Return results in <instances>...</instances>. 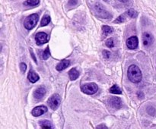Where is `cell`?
<instances>
[{
  "label": "cell",
  "instance_id": "obj_1",
  "mask_svg": "<svg viewBox=\"0 0 156 129\" xmlns=\"http://www.w3.org/2000/svg\"><path fill=\"white\" fill-rule=\"evenodd\" d=\"M128 78L133 83H140L142 80V71L138 66L133 65L129 67L127 71Z\"/></svg>",
  "mask_w": 156,
  "mask_h": 129
},
{
  "label": "cell",
  "instance_id": "obj_2",
  "mask_svg": "<svg viewBox=\"0 0 156 129\" xmlns=\"http://www.w3.org/2000/svg\"><path fill=\"white\" fill-rule=\"evenodd\" d=\"M38 20H39V15L37 14H32L29 15L25 20H24V25L27 30H31L37 25Z\"/></svg>",
  "mask_w": 156,
  "mask_h": 129
},
{
  "label": "cell",
  "instance_id": "obj_3",
  "mask_svg": "<svg viewBox=\"0 0 156 129\" xmlns=\"http://www.w3.org/2000/svg\"><path fill=\"white\" fill-rule=\"evenodd\" d=\"M98 87L95 83H88L81 87L82 92L88 95L94 94L98 91Z\"/></svg>",
  "mask_w": 156,
  "mask_h": 129
},
{
  "label": "cell",
  "instance_id": "obj_4",
  "mask_svg": "<svg viewBox=\"0 0 156 129\" xmlns=\"http://www.w3.org/2000/svg\"><path fill=\"white\" fill-rule=\"evenodd\" d=\"M49 106L53 110H56L59 107L61 103V97L59 94H53V96L48 99L47 101Z\"/></svg>",
  "mask_w": 156,
  "mask_h": 129
},
{
  "label": "cell",
  "instance_id": "obj_5",
  "mask_svg": "<svg viewBox=\"0 0 156 129\" xmlns=\"http://www.w3.org/2000/svg\"><path fill=\"white\" fill-rule=\"evenodd\" d=\"M35 39L37 45H43L48 42V35L44 32H39L35 36Z\"/></svg>",
  "mask_w": 156,
  "mask_h": 129
},
{
  "label": "cell",
  "instance_id": "obj_6",
  "mask_svg": "<svg viewBox=\"0 0 156 129\" xmlns=\"http://www.w3.org/2000/svg\"><path fill=\"white\" fill-rule=\"evenodd\" d=\"M109 102V104L111 105V106L114 109H119L122 107V101L121 99L117 97H112L109 99L108 100Z\"/></svg>",
  "mask_w": 156,
  "mask_h": 129
},
{
  "label": "cell",
  "instance_id": "obj_7",
  "mask_svg": "<svg viewBox=\"0 0 156 129\" xmlns=\"http://www.w3.org/2000/svg\"><path fill=\"white\" fill-rule=\"evenodd\" d=\"M139 45V39L136 36H131V37L128 38L127 41H126V46L130 49H135L137 48Z\"/></svg>",
  "mask_w": 156,
  "mask_h": 129
},
{
  "label": "cell",
  "instance_id": "obj_8",
  "mask_svg": "<svg viewBox=\"0 0 156 129\" xmlns=\"http://www.w3.org/2000/svg\"><path fill=\"white\" fill-rule=\"evenodd\" d=\"M47 112V108L44 106H40L37 107H35L33 110L31 111V114L35 117L41 116L44 115V113Z\"/></svg>",
  "mask_w": 156,
  "mask_h": 129
},
{
  "label": "cell",
  "instance_id": "obj_9",
  "mask_svg": "<svg viewBox=\"0 0 156 129\" xmlns=\"http://www.w3.org/2000/svg\"><path fill=\"white\" fill-rule=\"evenodd\" d=\"M94 9H95V12H97L98 15H99V17H101L104 18H109V13L106 10H105V8L101 5H96Z\"/></svg>",
  "mask_w": 156,
  "mask_h": 129
},
{
  "label": "cell",
  "instance_id": "obj_10",
  "mask_svg": "<svg viewBox=\"0 0 156 129\" xmlns=\"http://www.w3.org/2000/svg\"><path fill=\"white\" fill-rule=\"evenodd\" d=\"M46 94V89L44 87H39L37 89H36L34 92V97L37 100H41L43 97H44V95Z\"/></svg>",
  "mask_w": 156,
  "mask_h": 129
},
{
  "label": "cell",
  "instance_id": "obj_11",
  "mask_svg": "<svg viewBox=\"0 0 156 129\" xmlns=\"http://www.w3.org/2000/svg\"><path fill=\"white\" fill-rule=\"evenodd\" d=\"M143 42L145 46H149L153 42V36L149 33H145L143 35Z\"/></svg>",
  "mask_w": 156,
  "mask_h": 129
},
{
  "label": "cell",
  "instance_id": "obj_12",
  "mask_svg": "<svg viewBox=\"0 0 156 129\" xmlns=\"http://www.w3.org/2000/svg\"><path fill=\"white\" fill-rule=\"evenodd\" d=\"M70 65V61L66 60V59H64L62 62H59L57 65H56V68L58 71H61L62 70L66 69L67 67H69V65Z\"/></svg>",
  "mask_w": 156,
  "mask_h": 129
},
{
  "label": "cell",
  "instance_id": "obj_13",
  "mask_svg": "<svg viewBox=\"0 0 156 129\" xmlns=\"http://www.w3.org/2000/svg\"><path fill=\"white\" fill-rule=\"evenodd\" d=\"M69 76L71 80H75L79 77V71L76 69V68H73L69 71Z\"/></svg>",
  "mask_w": 156,
  "mask_h": 129
},
{
  "label": "cell",
  "instance_id": "obj_14",
  "mask_svg": "<svg viewBox=\"0 0 156 129\" xmlns=\"http://www.w3.org/2000/svg\"><path fill=\"white\" fill-rule=\"evenodd\" d=\"M27 78L31 83H36L39 80V76L34 71H30L28 73V75H27Z\"/></svg>",
  "mask_w": 156,
  "mask_h": 129
},
{
  "label": "cell",
  "instance_id": "obj_15",
  "mask_svg": "<svg viewBox=\"0 0 156 129\" xmlns=\"http://www.w3.org/2000/svg\"><path fill=\"white\" fill-rule=\"evenodd\" d=\"M113 31H114L113 28L112 27H109V26L105 25L102 27V32H103V35L105 36H108V35L110 34V33H113Z\"/></svg>",
  "mask_w": 156,
  "mask_h": 129
},
{
  "label": "cell",
  "instance_id": "obj_16",
  "mask_svg": "<svg viewBox=\"0 0 156 129\" xmlns=\"http://www.w3.org/2000/svg\"><path fill=\"white\" fill-rule=\"evenodd\" d=\"M40 125L42 128L49 129V128H53V124L50 122L49 121H40Z\"/></svg>",
  "mask_w": 156,
  "mask_h": 129
},
{
  "label": "cell",
  "instance_id": "obj_17",
  "mask_svg": "<svg viewBox=\"0 0 156 129\" xmlns=\"http://www.w3.org/2000/svg\"><path fill=\"white\" fill-rule=\"evenodd\" d=\"M109 91H110V93H113V94H121L122 93V90H120V88L116 84H114V86L111 87L110 88Z\"/></svg>",
  "mask_w": 156,
  "mask_h": 129
},
{
  "label": "cell",
  "instance_id": "obj_18",
  "mask_svg": "<svg viewBox=\"0 0 156 129\" xmlns=\"http://www.w3.org/2000/svg\"><path fill=\"white\" fill-rule=\"evenodd\" d=\"M40 3V0H27L24 2V5L27 6H35Z\"/></svg>",
  "mask_w": 156,
  "mask_h": 129
},
{
  "label": "cell",
  "instance_id": "obj_19",
  "mask_svg": "<svg viewBox=\"0 0 156 129\" xmlns=\"http://www.w3.org/2000/svg\"><path fill=\"white\" fill-rule=\"evenodd\" d=\"M50 17L49 16V15H44V17L42 18V20H41V25L42 26V27L47 26V24L50 23Z\"/></svg>",
  "mask_w": 156,
  "mask_h": 129
},
{
  "label": "cell",
  "instance_id": "obj_20",
  "mask_svg": "<svg viewBox=\"0 0 156 129\" xmlns=\"http://www.w3.org/2000/svg\"><path fill=\"white\" fill-rule=\"evenodd\" d=\"M50 49H49V47H47V48L45 49V50L43 52L42 54L41 55V57L43 59H44V60H46V59H47L50 57Z\"/></svg>",
  "mask_w": 156,
  "mask_h": 129
},
{
  "label": "cell",
  "instance_id": "obj_21",
  "mask_svg": "<svg viewBox=\"0 0 156 129\" xmlns=\"http://www.w3.org/2000/svg\"><path fill=\"white\" fill-rule=\"evenodd\" d=\"M126 14H127L128 16H129L130 18H136L137 15H138V13H137L135 10H133V9H129V10L126 12Z\"/></svg>",
  "mask_w": 156,
  "mask_h": 129
},
{
  "label": "cell",
  "instance_id": "obj_22",
  "mask_svg": "<svg viewBox=\"0 0 156 129\" xmlns=\"http://www.w3.org/2000/svg\"><path fill=\"white\" fill-rule=\"evenodd\" d=\"M126 14H123V15H120L117 19H116L114 21V23H122V22H124L125 20H126V16H125Z\"/></svg>",
  "mask_w": 156,
  "mask_h": 129
},
{
  "label": "cell",
  "instance_id": "obj_23",
  "mask_svg": "<svg viewBox=\"0 0 156 129\" xmlns=\"http://www.w3.org/2000/svg\"><path fill=\"white\" fill-rule=\"evenodd\" d=\"M106 46L108 47H114V39H113V38H110V39H108V40L106 41Z\"/></svg>",
  "mask_w": 156,
  "mask_h": 129
},
{
  "label": "cell",
  "instance_id": "obj_24",
  "mask_svg": "<svg viewBox=\"0 0 156 129\" xmlns=\"http://www.w3.org/2000/svg\"><path fill=\"white\" fill-rule=\"evenodd\" d=\"M26 68H27V65H26V64L24 63V62H21V63L20 64V69H21V72L22 73L25 72Z\"/></svg>",
  "mask_w": 156,
  "mask_h": 129
},
{
  "label": "cell",
  "instance_id": "obj_25",
  "mask_svg": "<svg viewBox=\"0 0 156 129\" xmlns=\"http://www.w3.org/2000/svg\"><path fill=\"white\" fill-rule=\"evenodd\" d=\"M103 56L105 59H109L110 56H111V53L108 50H104L103 51Z\"/></svg>",
  "mask_w": 156,
  "mask_h": 129
},
{
  "label": "cell",
  "instance_id": "obj_26",
  "mask_svg": "<svg viewBox=\"0 0 156 129\" xmlns=\"http://www.w3.org/2000/svg\"><path fill=\"white\" fill-rule=\"evenodd\" d=\"M78 3V0H69V5H76Z\"/></svg>",
  "mask_w": 156,
  "mask_h": 129
},
{
  "label": "cell",
  "instance_id": "obj_27",
  "mask_svg": "<svg viewBox=\"0 0 156 129\" xmlns=\"http://www.w3.org/2000/svg\"><path fill=\"white\" fill-rule=\"evenodd\" d=\"M31 53V55H32V57H33V59H34V61H35V62H37V60H36V59H35V57H34V54H33V53H32V50H31V53Z\"/></svg>",
  "mask_w": 156,
  "mask_h": 129
}]
</instances>
